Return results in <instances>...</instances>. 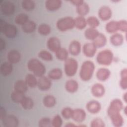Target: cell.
Returning a JSON list of instances; mask_svg holds the SVG:
<instances>
[{"instance_id":"1","label":"cell","mask_w":127,"mask_h":127,"mask_svg":"<svg viewBox=\"0 0 127 127\" xmlns=\"http://www.w3.org/2000/svg\"><path fill=\"white\" fill-rule=\"evenodd\" d=\"M95 68V64L92 61L89 60L84 61L82 64L79 71L80 79L83 81L90 80L93 76Z\"/></svg>"},{"instance_id":"2","label":"cell","mask_w":127,"mask_h":127,"mask_svg":"<svg viewBox=\"0 0 127 127\" xmlns=\"http://www.w3.org/2000/svg\"><path fill=\"white\" fill-rule=\"evenodd\" d=\"M27 68L37 77L44 75L46 72V67L44 64L38 59L32 58L27 64Z\"/></svg>"},{"instance_id":"3","label":"cell","mask_w":127,"mask_h":127,"mask_svg":"<svg viewBox=\"0 0 127 127\" xmlns=\"http://www.w3.org/2000/svg\"><path fill=\"white\" fill-rule=\"evenodd\" d=\"M114 60V54L112 51L105 49L100 51L97 55L96 61L98 64L108 66L110 65Z\"/></svg>"},{"instance_id":"4","label":"cell","mask_w":127,"mask_h":127,"mask_svg":"<svg viewBox=\"0 0 127 127\" xmlns=\"http://www.w3.org/2000/svg\"><path fill=\"white\" fill-rule=\"evenodd\" d=\"M56 27L61 32H65L74 27V18L71 16L61 18L56 22Z\"/></svg>"},{"instance_id":"5","label":"cell","mask_w":127,"mask_h":127,"mask_svg":"<svg viewBox=\"0 0 127 127\" xmlns=\"http://www.w3.org/2000/svg\"><path fill=\"white\" fill-rule=\"evenodd\" d=\"M78 67L77 61L74 58H68L64 61V71L68 77H72L75 75Z\"/></svg>"},{"instance_id":"6","label":"cell","mask_w":127,"mask_h":127,"mask_svg":"<svg viewBox=\"0 0 127 127\" xmlns=\"http://www.w3.org/2000/svg\"><path fill=\"white\" fill-rule=\"evenodd\" d=\"M124 108V104L120 99H114L111 101L107 109L108 117L120 113Z\"/></svg>"},{"instance_id":"7","label":"cell","mask_w":127,"mask_h":127,"mask_svg":"<svg viewBox=\"0 0 127 127\" xmlns=\"http://www.w3.org/2000/svg\"><path fill=\"white\" fill-rule=\"evenodd\" d=\"M0 31L8 38H15L17 34V27L15 25L8 23H7L5 26Z\"/></svg>"},{"instance_id":"8","label":"cell","mask_w":127,"mask_h":127,"mask_svg":"<svg viewBox=\"0 0 127 127\" xmlns=\"http://www.w3.org/2000/svg\"><path fill=\"white\" fill-rule=\"evenodd\" d=\"M0 10L3 14L7 16H10L14 13L15 6L14 3L11 1H3L0 4Z\"/></svg>"},{"instance_id":"9","label":"cell","mask_w":127,"mask_h":127,"mask_svg":"<svg viewBox=\"0 0 127 127\" xmlns=\"http://www.w3.org/2000/svg\"><path fill=\"white\" fill-rule=\"evenodd\" d=\"M47 47L52 52L56 53L61 47L60 40L57 37H51L47 41Z\"/></svg>"},{"instance_id":"10","label":"cell","mask_w":127,"mask_h":127,"mask_svg":"<svg viewBox=\"0 0 127 127\" xmlns=\"http://www.w3.org/2000/svg\"><path fill=\"white\" fill-rule=\"evenodd\" d=\"M52 86L51 80L44 75L38 77L37 87L41 91H47Z\"/></svg>"},{"instance_id":"11","label":"cell","mask_w":127,"mask_h":127,"mask_svg":"<svg viewBox=\"0 0 127 127\" xmlns=\"http://www.w3.org/2000/svg\"><path fill=\"white\" fill-rule=\"evenodd\" d=\"M98 15L99 18L102 21H107L112 17V10L109 6L103 5L99 9Z\"/></svg>"},{"instance_id":"12","label":"cell","mask_w":127,"mask_h":127,"mask_svg":"<svg viewBox=\"0 0 127 127\" xmlns=\"http://www.w3.org/2000/svg\"><path fill=\"white\" fill-rule=\"evenodd\" d=\"M86 118L85 111L81 108L73 109L71 119L76 123H81L84 122Z\"/></svg>"},{"instance_id":"13","label":"cell","mask_w":127,"mask_h":127,"mask_svg":"<svg viewBox=\"0 0 127 127\" xmlns=\"http://www.w3.org/2000/svg\"><path fill=\"white\" fill-rule=\"evenodd\" d=\"M97 48L92 43H86L84 44L82 47V52L85 56L87 58L93 57L97 51Z\"/></svg>"},{"instance_id":"14","label":"cell","mask_w":127,"mask_h":127,"mask_svg":"<svg viewBox=\"0 0 127 127\" xmlns=\"http://www.w3.org/2000/svg\"><path fill=\"white\" fill-rule=\"evenodd\" d=\"M1 121L3 125L5 127H17L19 125L18 119L12 115H6Z\"/></svg>"},{"instance_id":"15","label":"cell","mask_w":127,"mask_h":127,"mask_svg":"<svg viewBox=\"0 0 127 127\" xmlns=\"http://www.w3.org/2000/svg\"><path fill=\"white\" fill-rule=\"evenodd\" d=\"M86 108L89 113L92 114H96L101 111V105L99 101L92 100L86 104Z\"/></svg>"},{"instance_id":"16","label":"cell","mask_w":127,"mask_h":127,"mask_svg":"<svg viewBox=\"0 0 127 127\" xmlns=\"http://www.w3.org/2000/svg\"><path fill=\"white\" fill-rule=\"evenodd\" d=\"M92 95L96 98H100L103 96L105 93L104 86L99 83H95L92 85L91 89Z\"/></svg>"},{"instance_id":"17","label":"cell","mask_w":127,"mask_h":127,"mask_svg":"<svg viewBox=\"0 0 127 127\" xmlns=\"http://www.w3.org/2000/svg\"><path fill=\"white\" fill-rule=\"evenodd\" d=\"M68 52L73 56L79 55L81 51V43L77 40L72 41L68 46Z\"/></svg>"},{"instance_id":"18","label":"cell","mask_w":127,"mask_h":127,"mask_svg":"<svg viewBox=\"0 0 127 127\" xmlns=\"http://www.w3.org/2000/svg\"><path fill=\"white\" fill-rule=\"evenodd\" d=\"M62 5V1L61 0H47L45 3V7L50 11H54L59 9Z\"/></svg>"},{"instance_id":"19","label":"cell","mask_w":127,"mask_h":127,"mask_svg":"<svg viewBox=\"0 0 127 127\" xmlns=\"http://www.w3.org/2000/svg\"><path fill=\"white\" fill-rule=\"evenodd\" d=\"M21 57V54L16 50H11L7 54V61L12 64L18 63L20 61Z\"/></svg>"},{"instance_id":"20","label":"cell","mask_w":127,"mask_h":127,"mask_svg":"<svg viewBox=\"0 0 127 127\" xmlns=\"http://www.w3.org/2000/svg\"><path fill=\"white\" fill-rule=\"evenodd\" d=\"M111 73V71L108 68L101 67L97 71L96 76L98 80L100 81H105L109 78Z\"/></svg>"},{"instance_id":"21","label":"cell","mask_w":127,"mask_h":127,"mask_svg":"<svg viewBox=\"0 0 127 127\" xmlns=\"http://www.w3.org/2000/svg\"><path fill=\"white\" fill-rule=\"evenodd\" d=\"M64 87L67 92L70 93H74L78 90L79 84L76 80L72 79H69L66 81Z\"/></svg>"},{"instance_id":"22","label":"cell","mask_w":127,"mask_h":127,"mask_svg":"<svg viewBox=\"0 0 127 127\" xmlns=\"http://www.w3.org/2000/svg\"><path fill=\"white\" fill-rule=\"evenodd\" d=\"M110 41L111 44L114 46H120L124 43V37L122 34L119 33H116L113 34L110 37Z\"/></svg>"},{"instance_id":"23","label":"cell","mask_w":127,"mask_h":127,"mask_svg":"<svg viewBox=\"0 0 127 127\" xmlns=\"http://www.w3.org/2000/svg\"><path fill=\"white\" fill-rule=\"evenodd\" d=\"M0 73L2 76H8L13 71L12 64L8 61L2 63L0 65Z\"/></svg>"},{"instance_id":"24","label":"cell","mask_w":127,"mask_h":127,"mask_svg":"<svg viewBox=\"0 0 127 127\" xmlns=\"http://www.w3.org/2000/svg\"><path fill=\"white\" fill-rule=\"evenodd\" d=\"M14 90L24 93H26L28 90V86L24 80L19 79L16 81L14 84Z\"/></svg>"},{"instance_id":"25","label":"cell","mask_w":127,"mask_h":127,"mask_svg":"<svg viewBox=\"0 0 127 127\" xmlns=\"http://www.w3.org/2000/svg\"><path fill=\"white\" fill-rule=\"evenodd\" d=\"M107 42V39L106 36L102 34L99 33L97 37L92 41V43L97 48H101L104 47Z\"/></svg>"},{"instance_id":"26","label":"cell","mask_w":127,"mask_h":127,"mask_svg":"<svg viewBox=\"0 0 127 127\" xmlns=\"http://www.w3.org/2000/svg\"><path fill=\"white\" fill-rule=\"evenodd\" d=\"M63 75L61 69L56 67L50 70L48 74V77L52 80H58L60 79Z\"/></svg>"},{"instance_id":"27","label":"cell","mask_w":127,"mask_h":127,"mask_svg":"<svg viewBox=\"0 0 127 127\" xmlns=\"http://www.w3.org/2000/svg\"><path fill=\"white\" fill-rule=\"evenodd\" d=\"M43 104L44 106L48 108H51L54 107L56 103V98L52 95H47L43 99Z\"/></svg>"},{"instance_id":"28","label":"cell","mask_w":127,"mask_h":127,"mask_svg":"<svg viewBox=\"0 0 127 127\" xmlns=\"http://www.w3.org/2000/svg\"><path fill=\"white\" fill-rule=\"evenodd\" d=\"M23 32L30 34L34 32L36 29V24L33 20H29L26 23L21 26Z\"/></svg>"},{"instance_id":"29","label":"cell","mask_w":127,"mask_h":127,"mask_svg":"<svg viewBox=\"0 0 127 127\" xmlns=\"http://www.w3.org/2000/svg\"><path fill=\"white\" fill-rule=\"evenodd\" d=\"M109 118L113 125L115 127H121L124 123V118L120 113L114 115L110 117Z\"/></svg>"},{"instance_id":"30","label":"cell","mask_w":127,"mask_h":127,"mask_svg":"<svg viewBox=\"0 0 127 127\" xmlns=\"http://www.w3.org/2000/svg\"><path fill=\"white\" fill-rule=\"evenodd\" d=\"M76 10L79 16H84L89 13L90 7L87 2L83 1L82 3L76 6Z\"/></svg>"},{"instance_id":"31","label":"cell","mask_w":127,"mask_h":127,"mask_svg":"<svg viewBox=\"0 0 127 127\" xmlns=\"http://www.w3.org/2000/svg\"><path fill=\"white\" fill-rule=\"evenodd\" d=\"M24 80L28 87L34 88L37 86L38 79H37V77L33 73L27 74L25 76Z\"/></svg>"},{"instance_id":"32","label":"cell","mask_w":127,"mask_h":127,"mask_svg":"<svg viewBox=\"0 0 127 127\" xmlns=\"http://www.w3.org/2000/svg\"><path fill=\"white\" fill-rule=\"evenodd\" d=\"M86 19L84 16H78L74 18V27L78 30H83L87 26Z\"/></svg>"},{"instance_id":"33","label":"cell","mask_w":127,"mask_h":127,"mask_svg":"<svg viewBox=\"0 0 127 127\" xmlns=\"http://www.w3.org/2000/svg\"><path fill=\"white\" fill-rule=\"evenodd\" d=\"M100 32L96 28L89 27L87 28L84 32L85 38L89 40H94L99 34Z\"/></svg>"},{"instance_id":"34","label":"cell","mask_w":127,"mask_h":127,"mask_svg":"<svg viewBox=\"0 0 127 127\" xmlns=\"http://www.w3.org/2000/svg\"><path fill=\"white\" fill-rule=\"evenodd\" d=\"M105 30L107 32L110 34L117 33L119 31L118 26V21L111 20L108 22L105 25Z\"/></svg>"},{"instance_id":"35","label":"cell","mask_w":127,"mask_h":127,"mask_svg":"<svg viewBox=\"0 0 127 127\" xmlns=\"http://www.w3.org/2000/svg\"><path fill=\"white\" fill-rule=\"evenodd\" d=\"M68 51L65 48L61 47L56 53L57 59L61 61H65L68 58Z\"/></svg>"},{"instance_id":"36","label":"cell","mask_w":127,"mask_h":127,"mask_svg":"<svg viewBox=\"0 0 127 127\" xmlns=\"http://www.w3.org/2000/svg\"><path fill=\"white\" fill-rule=\"evenodd\" d=\"M20 104L24 110H29L33 108L34 102L32 99L30 97L25 96L20 102Z\"/></svg>"},{"instance_id":"37","label":"cell","mask_w":127,"mask_h":127,"mask_svg":"<svg viewBox=\"0 0 127 127\" xmlns=\"http://www.w3.org/2000/svg\"><path fill=\"white\" fill-rule=\"evenodd\" d=\"M29 20V17L27 14L24 13H20L18 14L14 18V22L20 26L23 25Z\"/></svg>"},{"instance_id":"38","label":"cell","mask_w":127,"mask_h":127,"mask_svg":"<svg viewBox=\"0 0 127 127\" xmlns=\"http://www.w3.org/2000/svg\"><path fill=\"white\" fill-rule=\"evenodd\" d=\"M121 80L120 81V86L123 90L127 88V69H123L120 72Z\"/></svg>"},{"instance_id":"39","label":"cell","mask_w":127,"mask_h":127,"mask_svg":"<svg viewBox=\"0 0 127 127\" xmlns=\"http://www.w3.org/2000/svg\"><path fill=\"white\" fill-rule=\"evenodd\" d=\"M37 30L40 35L47 36L51 33V28L50 25L46 23H42L38 26Z\"/></svg>"},{"instance_id":"40","label":"cell","mask_w":127,"mask_h":127,"mask_svg":"<svg viewBox=\"0 0 127 127\" xmlns=\"http://www.w3.org/2000/svg\"><path fill=\"white\" fill-rule=\"evenodd\" d=\"M38 56L40 59L47 62L52 61L53 59V57L52 54L49 51L45 50L40 51L38 53Z\"/></svg>"},{"instance_id":"41","label":"cell","mask_w":127,"mask_h":127,"mask_svg":"<svg viewBox=\"0 0 127 127\" xmlns=\"http://www.w3.org/2000/svg\"><path fill=\"white\" fill-rule=\"evenodd\" d=\"M25 96L24 93H22L15 90L12 92L10 95V98L11 100L13 102L18 104L20 103V102Z\"/></svg>"},{"instance_id":"42","label":"cell","mask_w":127,"mask_h":127,"mask_svg":"<svg viewBox=\"0 0 127 127\" xmlns=\"http://www.w3.org/2000/svg\"><path fill=\"white\" fill-rule=\"evenodd\" d=\"M21 6L26 11H31L35 7V2L32 0H23L21 2Z\"/></svg>"},{"instance_id":"43","label":"cell","mask_w":127,"mask_h":127,"mask_svg":"<svg viewBox=\"0 0 127 127\" xmlns=\"http://www.w3.org/2000/svg\"><path fill=\"white\" fill-rule=\"evenodd\" d=\"M87 24L89 27L96 28L100 25V21L99 19L94 16H91L86 19Z\"/></svg>"},{"instance_id":"44","label":"cell","mask_w":127,"mask_h":127,"mask_svg":"<svg viewBox=\"0 0 127 127\" xmlns=\"http://www.w3.org/2000/svg\"><path fill=\"white\" fill-rule=\"evenodd\" d=\"M72 112V109L68 107H66L62 109L61 111V115L64 119L65 120H68L71 119Z\"/></svg>"},{"instance_id":"45","label":"cell","mask_w":127,"mask_h":127,"mask_svg":"<svg viewBox=\"0 0 127 127\" xmlns=\"http://www.w3.org/2000/svg\"><path fill=\"white\" fill-rule=\"evenodd\" d=\"M52 126L53 127H61L63 125V120L59 115H55L51 120Z\"/></svg>"},{"instance_id":"46","label":"cell","mask_w":127,"mask_h":127,"mask_svg":"<svg viewBox=\"0 0 127 127\" xmlns=\"http://www.w3.org/2000/svg\"><path fill=\"white\" fill-rule=\"evenodd\" d=\"M38 126L40 127H51V119L48 117H43L41 118L38 122Z\"/></svg>"},{"instance_id":"47","label":"cell","mask_w":127,"mask_h":127,"mask_svg":"<svg viewBox=\"0 0 127 127\" xmlns=\"http://www.w3.org/2000/svg\"><path fill=\"white\" fill-rule=\"evenodd\" d=\"M91 127H105V124L104 121L99 118L94 119L90 123Z\"/></svg>"},{"instance_id":"48","label":"cell","mask_w":127,"mask_h":127,"mask_svg":"<svg viewBox=\"0 0 127 127\" xmlns=\"http://www.w3.org/2000/svg\"><path fill=\"white\" fill-rule=\"evenodd\" d=\"M118 26L119 31L123 32L127 31V21L126 20H120L118 21Z\"/></svg>"},{"instance_id":"49","label":"cell","mask_w":127,"mask_h":127,"mask_svg":"<svg viewBox=\"0 0 127 127\" xmlns=\"http://www.w3.org/2000/svg\"><path fill=\"white\" fill-rule=\"evenodd\" d=\"M6 116V111L3 107H1L0 109V119L1 121Z\"/></svg>"},{"instance_id":"50","label":"cell","mask_w":127,"mask_h":127,"mask_svg":"<svg viewBox=\"0 0 127 127\" xmlns=\"http://www.w3.org/2000/svg\"><path fill=\"white\" fill-rule=\"evenodd\" d=\"M84 0H70L69 2L73 5L77 6L79 5H80L81 3H82L83 2Z\"/></svg>"},{"instance_id":"51","label":"cell","mask_w":127,"mask_h":127,"mask_svg":"<svg viewBox=\"0 0 127 127\" xmlns=\"http://www.w3.org/2000/svg\"><path fill=\"white\" fill-rule=\"evenodd\" d=\"M5 48V41L2 38H0V50L2 51L3 50H4Z\"/></svg>"},{"instance_id":"52","label":"cell","mask_w":127,"mask_h":127,"mask_svg":"<svg viewBox=\"0 0 127 127\" xmlns=\"http://www.w3.org/2000/svg\"><path fill=\"white\" fill-rule=\"evenodd\" d=\"M65 127H79V126L75 125V124L73 123H67L65 125Z\"/></svg>"},{"instance_id":"53","label":"cell","mask_w":127,"mask_h":127,"mask_svg":"<svg viewBox=\"0 0 127 127\" xmlns=\"http://www.w3.org/2000/svg\"><path fill=\"white\" fill-rule=\"evenodd\" d=\"M123 100L124 101V102L126 103H127V92H125V93L123 94Z\"/></svg>"},{"instance_id":"54","label":"cell","mask_w":127,"mask_h":127,"mask_svg":"<svg viewBox=\"0 0 127 127\" xmlns=\"http://www.w3.org/2000/svg\"><path fill=\"white\" fill-rule=\"evenodd\" d=\"M123 111H124V113H125V115H127V106L124 107V108H123Z\"/></svg>"},{"instance_id":"55","label":"cell","mask_w":127,"mask_h":127,"mask_svg":"<svg viewBox=\"0 0 127 127\" xmlns=\"http://www.w3.org/2000/svg\"><path fill=\"white\" fill-rule=\"evenodd\" d=\"M114 1V2H116V1ZM117 1V2H118V1H119V0H118V1Z\"/></svg>"}]
</instances>
